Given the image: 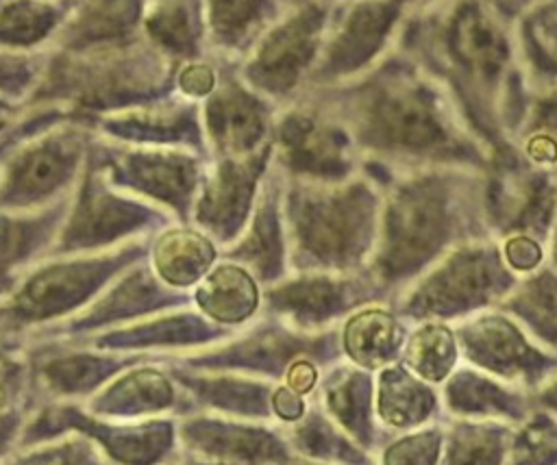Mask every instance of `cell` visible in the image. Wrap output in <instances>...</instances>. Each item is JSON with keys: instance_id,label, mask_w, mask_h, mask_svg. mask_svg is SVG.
<instances>
[{"instance_id": "cell-1", "label": "cell", "mask_w": 557, "mask_h": 465, "mask_svg": "<svg viewBox=\"0 0 557 465\" xmlns=\"http://www.w3.org/2000/svg\"><path fill=\"white\" fill-rule=\"evenodd\" d=\"M28 465H65V458H61V456H57V458H41V461H33V463H28Z\"/></svg>"}]
</instances>
